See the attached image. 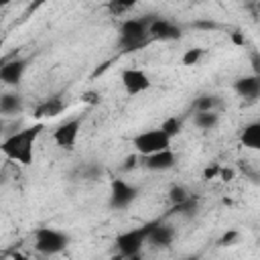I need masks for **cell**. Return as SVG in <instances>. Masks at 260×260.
Here are the masks:
<instances>
[{"label":"cell","instance_id":"6da1fadb","mask_svg":"<svg viewBox=\"0 0 260 260\" xmlns=\"http://www.w3.org/2000/svg\"><path fill=\"white\" fill-rule=\"evenodd\" d=\"M41 130H43V124H35L30 128H24V130L10 134L8 138H4L0 142V152L10 160H16V162L28 167L32 162L35 142H37Z\"/></svg>","mask_w":260,"mask_h":260},{"label":"cell","instance_id":"7a4b0ae2","mask_svg":"<svg viewBox=\"0 0 260 260\" xmlns=\"http://www.w3.org/2000/svg\"><path fill=\"white\" fill-rule=\"evenodd\" d=\"M154 16H148V18H128L122 22L120 26V39H118V45L122 51H138L142 49L144 45L150 43V37H148V24Z\"/></svg>","mask_w":260,"mask_h":260},{"label":"cell","instance_id":"3957f363","mask_svg":"<svg viewBox=\"0 0 260 260\" xmlns=\"http://www.w3.org/2000/svg\"><path fill=\"white\" fill-rule=\"evenodd\" d=\"M152 228V221L140 225V228H134V230H128V232H122L116 236L114 244L118 248V252L126 258H136L142 250V246L146 244V238H148V232Z\"/></svg>","mask_w":260,"mask_h":260},{"label":"cell","instance_id":"277c9868","mask_svg":"<svg viewBox=\"0 0 260 260\" xmlns=\"http://www.w3.org/2000/svg\"><path fill=\"white\" fill-rule=\"evenodd\" d=\"M132 146H134V150H136L138 154L146 156V154H152V152L171 148V138H169L160 128L142 130V132H138V134L132 138Z\"/></svg>","mask_w":260,"mask_h":260},{"label":"cell","instance_id":"5b68a950","mask_svg":"<svg viewBox=\"0 0 260 260\" xmlns=\"http://www.w3.org/2000/svg\"><path fill=\"white\" fill-rule=\"evenodd\" d=\"M69 236L55 228H39L35 232V248L41 254H59L67 248Z\"/></svg>","mask_w":260,"mask_h":260},{"label":"cell","instance_id":"8992f818","mask_svg":"<svg viewBox=\"0 0 260 260\" xmlns=\"http://www.w3.org/2000/svg\"><path fill=\"white\" fill-rule=\"evenodd\" d=\"M138 197V189L124 179H114L110 187V205L114 209H126L130 207Z\"/></svg>","mask_w":260,"mask_h":260},{"label":"cell","instance_id":"52a82bcc","mask_svg":"<svg viewBox=\"0 0 260 260\" xmlns=\"http://www.w3.org/2000/svg\"><path fill=\"white\" fill-rule=\"evenodd\" d=\"M148 37L150 41H179L183 37V30L175 22L154 16L148 24Z\"/></svg>","mask_w":260,"mask_h":260},{"label":"cell","instance_id":"ba28073f","mask_svg":"<svg viewBox=\"0 0 260 260\" xmlns=\"http://www.w3.org/2000/svg\"><path fill=\"white\" fill-rule=\"evenodd\" d=\"M122 85H124L128 95H138L150 87V77L142 69L130 67V69L122 71Z\"/></svg>","mask_w":260,"mask_h":260},{"label":"cell","instance_id":"9c48e42d","mask_svg":"<svg viewBox=\"0 0 260 260\" xmlns=\"http://www.w3.org/2000/svg\"><path fill=\"white\" fill-rule=\"evenodd\" d=\"M79 128H81V120L79 118H73V120H67L63 122L55 132H53V140L57 142V146L61 148H73L77 136H79Z\"/></svg>","mask_w":260,"mask_h":260},{"label":"cell","instance_id":"30bf717a","mask_svg":"<svg viewBox=\"0 0 260 260\" xmlns=\"http://www.w3.org/2000/svg\"><path fill=\"white\" fill-rule=\"evenodd\" d=\"M173 240H175V230H173V225L162 223V221H152V228H150L148 238H146L148 244H152V246H156V248H167V246L173 244Z\"/></svg>","mask_w":260,"mask_h":260},{"label":"cell","instance_id":"8fae6325","mask_svg":"<svg viewBox=\"0 0 260 260\" xmlns=\"http://www.w3.org/2000/svg\"><path fill=\"white\" fill-rule=\"evenodd\" d=\"M26 71V59H12L0 67V81L6 85H18Z\"/></svg>","mask_w":260,"mask_h":260},{"label":"cell","instance_id":"7c38bea8","mask_svg":"<svg viewBox=\"0 0 260 260\" xmlns=\"http://www.w3.org/2000/svg\"><path fill=\"white\" fill-rule=\"evenodd\" d=\"M175 160L177 158H175V152L171 148H165V150H158V152L144 156V165L150 171H169L175 167Z\"/></svg>","mask_w":260,"mask_h":260},{"label":"cell","instance_id":"4fadbf2b","mask_svg":"<svg viewBox=\"0 0 260 260\" xmlns=\"http://www.w3.org/2000/svg\"><path fill=\"white\" fill-rule=\"evenodd\" d=\"M234 89L240 98H246V100H256L260 95V77L258 73L254 75H244L240 79H236L234 83Z\"/></svg>","mask_w":260,"mask_h":260},{"label":"cell","instance_id":"5bb4252c","mask_svg":"<svg viewBox=\"0 0 260 260\" xmlns=\"http://www.w3.org/2000/svg\"><path fill=\"white\" fill-rule=\"evenodd\" d=\"M63 110H65V102H63L59 95H53V98L45 100L43 104H39L32 116H35V118H55V116H59Z\"/></svg>","mask_w":260,"mask_h":260},{"label":"cell","instance_id":"9a60e30c","mask_svg":"<svg viewBox=\"0 0 260 260\" xmlns=\"http://www.w3.org/2000/svg\"><path fill=\"white\" fill-rule=\"evenodd\" d=\"M240 140L246 148L250 150H258L260 148V122H250L242 128L240 132Z\"/></svg>","mask_w":260,"mask_h":260},{"label":"cell","instance_id":"2e32d148","mask_svg":"<svg viewBox=\"0 0 260 260\" xmlns=\"http://www.w3.org/2000/svg\"><path fill=\"white\" fill-rule=\"evenodd\" d=\"M22 110V98L18 93H4L0 95V114L12 116Z\"/></svg>","mask_w":260,"mask_h":260},{"label":"cell","instance_id":"e0dca14e","mask_svg":"<svg viewBox=\"0 0 260 260\" xmlns=\"http://www.w3.org/2000/svg\"><path fill=\"white\" fill-rule=\"evenodd\" d=\"M219 122V114L215 110H207V112H197L195 114V126L201 130H211L215 128Z\"/></svg>","mask_w":260,"mask_h":260},{"label":"cell","instance_id":"ac0fdd59","mask_svg":"<svg viewBox=\"0 0 260 260\" xmlns=\"http://www.w3.org/2000/svg\"><path fill=\"white\" fill-rule=\"evenodd\" d=\"M197 207H199L197 199H195L193 195H189L185 201H181V203L173 205V211H177V213H181V215H185V217H191V215H195V213H197Z\"/></svg>","mask_w":260,"mask_h":260},{"label":"cell","instance_id":"d6986e66","mask_svg":"<svg viewBox=\"0 0 260 260\" xmlns=\"http://www.w3.org/2000/svg\"><path fill=\"white\" fill-rule=\"evenodd\" d=\"M221 104V100L217 95H201L193 102L197 112H207V110H217V106Z\"/></svg>","mask_w":260,"mask_h":260},{"label":"cell","instance_id":"ffe728a7","mask_svg":"<svg viewBox=\"0 0 260 260\" xmlns=\"http://www.w3.org/2000/svg\"><path fill=\"white\" fill-rule=\"evenodd\" d=\"M203 55H205V51H203L201 47H191V49H187V51L183 53L181 61H183V65L193 67V65H197V63L203 59Z\"/></svg>","mask_w":260,"mask_h":260},{"label":"cell","instance_id":"44dd1931","mask_svg":"<svg viewBox=\"0 0 260 260\" xmlns=\"http://www.w3.org/2000/svg\"><path fill=\"white\" fill-rule=\"evenodd\" d=\"M160 130L173 140L179 132H181V120L179 118H167L165 122H162V126H160Z\"/></svg>","mask_w":260,"mask_h":260},{"label":"cell","instance_id":"7402d4cb","mask_svg":"<svg viewBox=\"0 0 260 260\" xmlns=\"http://www.w3.org/2000/svg\"><path fill=\"white\" fill-rule=\"evenodd\" d=\"M189 195H191V193H189L183 185H175V187H171V191H169V199H171V203H173V205H177V203L185 201Z\"/></svg>","mask_w":260,"mask_h":260},{"label":"cell","instance_id":"603a6c76","mask_svg":"<svg viewBox=\"0 0 260 260\" xmlns=\"http://www.w3.org/2000/svg\"><path fill=\"white\" fill-rule=\"evenodd\" d=\"M83 179H87V181H95V179H100L102 175H104V169L100 167V165H95V162H91V165H85L83 167Z\"/></svg>","mask_w":260,"mask_h":260},{"label":"cell","instance_id":"cb8c5ba5","mask_svg":"<svg viewBox=\"0 0 260 260\" xmlns=\"http://www.w3.org/2000/svg\"><path fill=\"white\" fill-rule=\"evenodd\" d=\"M138 0H110V10L112 12H122V10H128L136 4Z\"/></svg>","mask_w":260,"mask_h":260},{"label":"cell","instance_id":"d4e9b609","mask_svg":"<svg viewBox=\"0 0 260 260\" xmlns=\"http://www.w3.org/2000/svg\"><path fill=\"white\" fill-rule=\"evenodd\" d=\"M219 169H221V165H217V162L209 165V167L203 171V179H205V181H211V179H215V177L219 175Z\"/></svg>","mask_w":260,"mask_h":260},{"label":"cell","instance_id":"484cf974","mask_svg":"<svg viewBox=\"0 0 260 260\" xmlns=\"http://www.w3.org/2000/svg\"><path fill=\"white\" fill-rule=\"evenodd\" d=\"M100 100H102V95H100V91H85L83 95H81V102H85V104H100Z\"/></svg>","mask_w":260,"mask_h":260},{"label":"cell","instance_id":"4316f807","mask_svg":"<svg viewBox=\"0 0 260 260\" xmlns=\"http://www.w3.org/2000/svg\"><path fill=\"white\" fill-rule=\"evenodd\" d=\"M236 238H238V232H236V230H230V232H225V234L221 236L219 246H230V244H234Z\"/></svg>","mask_w":260,"mask_h":260},{"label":"cell","instance_id":"83f0119b","mask_svg":"<svg viewBox=\"0 0 260 260\" xmlns=\"http://www.w3.org/2000/svg\"><path fill=\"white\" fill-rule=\"evenodd\" d=\"M193 28H203V30H213L217 28V24L213 20H195L193 22Z\"/></svg>","mask_w":260,"mask_h":260},{"label":"cell","instance_id":"f1b7e54d","mask_svg":"<svg viewBox=\"0 0 260 260\" xmlns=\"http://www.w3.org/2000/svg\"><path fill=\"white\" fill-rule=\"evenodd\" d=\"M234 175H236V173H234V169H230V167H221V169H219V175H217V177H219L221 181L230 183V181L234 179Z\"/></svg>","mask_w":260,"mask_h":260},{"label":"cell","instance_id":"f546056e","mask_svg":"<svg viewBox=\"0 0 260 260\" xmlns=\"http://www.w3.org/2000/svg\"><path fill=\"white\" fill-rule=\"evenodd\" d=\"M230 39H232V43H234V45H238V47H242V45L246 43V41H244V35H242L240 30H234V32L230 35Z\"/></svg>","mask_w":260,"mask_h":260},{"label":"cell","instance_id":"4dcf8cb0","mask_svg":"<svg viewBox=\"0 0 260 260\" xmlns=\"http://www.w3.org/2000/svg\"><path fill=\"white\" fill-rule=\"evenodd\" d=\"M136 167V156H128L124 160V169H134Z\"/></svg>","mask_w":260,"mask_h":260},{"label":"cell","instance_id":"1f68e13d","mask_svg":"<svg viewBox=\"0 0 260 260\" xmlns=\"http://www.w3.org/2000/svg\"><path fill=\"white\" fill-rule=\"evenodd\" d=\"M12 0H0V6H8Z\"/></svg>","mask_w":260,"mask_h":260},{"label":"cell","instance_id":"d6a6232c","mask_svg":"<svg viewBox=\"0 0 260 260\" xmlns=\"http://www.w3.org/2000/svg\"><path fill=\"white\" fill-rule=\"evenodd\" d=\"M2 132H4V122L0 120V134H2Z\"/></svg>","mask_w":260,"mask_h":260}]
</instances>
